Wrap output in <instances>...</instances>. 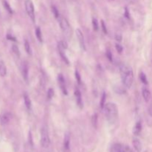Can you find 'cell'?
<instances>
[{
	"label": "cell",
	"instance_id": "1",
	"mask_svg": "<svg viewBox=\"0 0 152 152\" xmlns=\"http://www.w3.org/2000/svg\"><path fill=\"white\" fill-rule=\"evenodd\" d=\"M120 71L123 85L127 88H130L132 86L134 82V73L132 68H130L129 65L123 64V65H120Z\"/></svg>",
	"mask_w": 152,
	"mask_h": 152
},
{
	"label": "cell",
	"instance_id": "2",
	"mask_svg": "<svg viewBox=\"0 0 152 152\" xmlns=\"http://www.w3.org/2000/svg\"><path fill=\"white\" fill-rule=\"evenodd\" d=\"M106 120L110 124H114L118 118V108L114 102H108L103 108Z\"/></svg>",
	"mask_w": 152,
	"mask_h": 152
},
{
	"label": "cell",
	"instance_id": "3",
	"mask_svg": "<svg viewBox=\"0 0 152 152\" xmlns=\"http://www.w3.org/2000/svg\"><path fill=\"white\" fill-rule=\"evenodd\" d=\"M41 145L44 148H48L50 143V136L48 127L46 126H43L41 129V140H40Z\"/></svg>",
	"mask_w": 152,
	"mask_h": 152
},
{
	"label": "cell",
	"instance_id": "4",
	"mask_svg": "<svg viewBox=\"0 0 152 152\" xmlns=\"http://www.w3.org/2000/svg\"><path fill=\"white\" fill-rule=\"evenodd\" d=\"M59 23L65 37L68 39H69L71 37V27H70L68 21L65 18L60 17L59 19Z\"/></svg>",
	"mask_w": 152,
	"mask_h": 152
},
{
	"label": "cell",
	"instance_id": "5",
	"mask_svg": "<svg viewBox=\"0 0 152 152\" xmlns=\"http://www.w3.org/2000/svg\"><path fill=\"white\" fill-rule=\"evenodd\" d=\"M25 7L28 16H29L33 22H35V12H34V6L33 1L31 0H25Z\"/></svg>",
	"mask_w": 152,
	"mask_h": 152
},
{
	"label": "cell",
	"instance_id": "6",
	"mask_svg": "<svg viewBox=\"0 0 152 152\" xmlns=\"http://www.w3.org/2000/svg\"><path fill=\"white\" fill-rule=\"evenodd\" d=\"M65 48L63 46V44H62V42H59L58 43V51H59V55H60L61 58H62V60L64 61V62H65V64H67V65H69L70 62L65 53Z\"/></svg>",
	"mask_w": 152,
	"mask_h": 152
},
{
	"label": "cell",
	"instance_id": "7",
	"mask_svg": "<svg viewBox=\"0 0 152 152\" xmlns=\"http://www.w3.org/2000/svg\"><path fill=\"white\" fill-rule=\"evenodd\" d=\"M76 35H77V39H78L79 44H80V46L82 50H86V42H85L84 35H83V32L80 29H77L76 30Z\"/></svg>",
	"mask_w": 152,
	"mask_h": 152
},
{
	"label": "cell",
	"instance_id": "8",
	"mask_svg": "<svg viewBox=\"0 0 152 152\" xmlns=\"http://www.w3.org/2000/svg\"><path fill=\"white\" fill-rule=\"evenodd\" d=\"M29 68H28V65L27 62H23L21 65V73H22V77L26 83H28V72H29Z\"/></svg>",
	"mask_w": 152,
	"mask_h": 152
},
{
	"label": "cell",
	"instance_id": "9",
	"mask_svg": "<svg viewBox=\"0 0 152 152\" xmlns=\"http://www.w3.org/2000/svg\"><path fill=\"white\" fill-rule=\"evenodd\" d=\"M58 83H59V86L60 87L61 90H62V93L65 95L68 94V91H67L66 85H65V80L62 74H59L58 75Z\"/></svg>",
	"mask_w": 152,
	"mask_h": 152
},
{
	"label": "cell",
	"instance_id": "10",
	"mask_svg": "<svg viewBox=\"0 0 152 152\" xmlns=\"http://www.w3.org/2000/svg\"><path fill=\"white\" fill-rule=\"evenodd\" d=\"M70 141H71V137H70L69 132H66L64 137L63 142V149L64 152H69L70 151Z\"/></svg>",
	"mask_w": 152,
	"mask_h": 152
},
{
	"label": "cell",
	"instance_id": "11",
	"mask_svg": "<svg viewBox=\"0 0 152 152\" xmlns=\"http://www.w3.org/2000/svg\"><path fill=\"white\" fill-rule=\"evenodd\" d=\"M12 115L10 112H4L0 116V123L2 125H6L10 121Z\"/></svg>",
	"mask_w": 152,
	"mask_h": 152
},
{
	"label": "cell",
	"instance_id": "12",
	"mask_svg": "<svg viewBox=\"0 0 152 152\" xmlns=\"http://www.w3.org/2000/svg\"><path fill=\"white\" fill-rule=\"evenodd\" d=\"M74 96L76 98V102H77V105L82 108L83 107V98H82V94L78 88H77L74 91Z\"/></svg>",
	"mask_w": 152,
	"mask_h": 152
},
{
	"label": "cell",
	"instance_id": "13",
	"mask_svg": "<svg viewBox=\"0 0 152 152\" xmlns=\"http://www.w3.org/2000/svg\"><path fill=\"white\" fill-rule=\"evenodd\" d=\"M141 131H142V123H141V121L137 122L133 129V134L135 136H137L140 134Z\"/></svg>",
	"mask_w": 152,
	"mask_h": 152
},
{
	"label": "cell",
	"instance_id": "14",
	"mask_svg": "<svg viewBox=\"0 0 152 152\" xmlns=\"http://www.w3.org/2000/svg\"><path fill=\"white\" fill-rule=\"evenodd\" d=\"M23 99H24V102H25V107H26L27 109H28V111H30V110L31 109V105H32V104H31V99H30V96L28 95V94L27 93L24 94Z\"/></svg>",
	"mask_w": 152,
	"mask_h": 152
},
{
	"label": "cell",
	"instance_id": "15",
	"mask_svg": "<svg viewBox=\"0 0 152 152\" xmlns=\"http://www.w3.org/2000/svg\"><path fill=\"white\" fill-rule=\"evenodd\" d=\"M142 95L145 102H148V101L150 100V99H151V92H150V91L148 90V88H142Z\"/></svg>",
	"mask_w": 152,
	"mask_h": 152
},
{
	"label": "cell",
	"instance_id": "16",
	"mask_svg": "<svg viewBox=\"0 0 152 152\" xmlns=\"http://www.w3.org/2000/svg\"><path fill=\"white\" fill-rule=\"evenodd\" d=\"M132 143H133L134 147L135 150H136L137 151V152L141 151V150H142V144H141L140 141L139 140L137 139V138H134V139L133 140Z\"/></svg>",
	"mask_w": 152,
	"mask_h": 152
},
{
	"label": "cell",
	"instance_id": "17",
	"mask_svg": "<svg viewBox=\"0 0 152 152\" xmlns=\"http://www.w3.org/2000/svg\"><path fill=\"white\" fill-rule=\"evenodd\" d=\"M7 74V67L3 61H0V76L5 77Z\"/></svg>",
	"mask_w": 152,
	"mask_h": 152
},
{
	"label": "cell",
	"instance_id": "18",
	"mask_svg": "<svg viewBox=\"0 0 152 152\" xmlns=\"http://www.w3.org/2000/svg\"><path fill=\"white\" fill-rule=\"evenodd\" d=\"M111 152H123V147L120 143H114L111 147Z\"/></svg>",
	"mask_w": 152,
	"mask_h": 152
},
{
	"label": "cell",
	"instance_id": "19",
	"mask_svg": "<svg viewBox=\"0 0 152 152\" xmlns=\"http://www.w3.org/2000/svg\"><path fill=\"white\" fill-rule=\"evenodd\" d=\"M35 34H36V37H37L38 41L40 43H42L43 38H42V31H41V29H40V28L37 27V28H36Z\"/></svg>",
	"mask_w": 152,
	"mask_h": 152
},
{
	"label": "cell",
	"instance_id": "20",
	"mask_svg": "<svg viewBox=\"0 0 152 152\" xmlns=\"http://www.w3.org/2000/svg\"><path fill=\"white\" fill-rule=\"evenodd\" d=\"M24 46H25V50L26 53L28 55H32V49H31V45H30L29 42L28 40L25 39V42H24Z\"/></svg>",
	"mask_w": 152,
	"mask_h": 152
},
{
	"label": "cell",
	"instance_id": "21",
	"mask_svg": "<svg viewBox=\"0 0 152 152\" xmlns=\"http://www.w3.org/2000/svg\"><path fill=\"white\" fill-rule=\"evenodd\" d=\"M105 100H106V94L105 92H103L102 94V97H101L100 102H99V106H100L101 109H103L105 105Z\"/></svg>",
	"mask_w": 152,
	"mask_h": 152
},
{
	"label": "cell",
	"instance_id": "22",
	"mask_svg": "<svg viewBox=\"0 0 152 152\" xmlns=\"http://www.w3.org/2000/svg\"><path fill=\"white\" fill-rule=\"evenodd\" d=\"M3 5H4V7L5 8V10H7L9 13H10V14H13V9L11 8V7H10V5L9 4V3L7 2L6 0H3Z\"/></svg>",
	"mask_w": 152,
	"mask_h": 152
},
{
	"label": "cell",
	"instance_id": "23",
	"mask_svg": "<svg viewBox=\"0 0 152 152\" xmlns=\"http://www.w3.org/2000/svg\"><path fill=\"white\" fill-rule=\"evenodd\" d=\"M51 10H52V13H53V16H55V18L59 19V18H60V15H59V10H58L57 7L54 5H52L51 6Z\"/></svg>",
	"mask_w": 152,
	"mask_h": 152
},
{
	"label": "cell",
	"instance_id": "24",
	"mask_svg": "<svg viewBox=\"0 0 152 152\" xmlns=\"http://www.w3.org/2000/svg\"><path fill=\"white\" fill-rule=\"evenodd\" d=\"M12 51H13V53H14V55L16 57L19 58V56H20V51H19V49L17 45H13V46H12Z\"/></svg>",
	"mask_w": 152,
	"mask_h": 152
},
{
	"label": "cell",
	"instance_id": "25",
	"mask_svg": "<svg viewBox=\"0 0 152 152\" xmlns=\"http://www.w3.org/2000/svg\"><path fill=\"white\" fill-rule=\"evenodd\" d=\"M97 120H98L97 114H94L91 118V123H92V125H93L94 128H95V129L97 128V123H98Z\"/></svg>",
	"mask_w": 152,
	"mask_h": 152
},
{
	"label": "cell",
	"instance_id": "26",
	"mask_svg": "<svg viewBox=\"0 0 152 152\" xmlns=\"http://www.w3.org/2000/svg\"><path fill=\"white\" fill-rule=\"evenodd\" d=\"M140 79L141 82L144 85H148V80H147L146 76H145V74L143 72H141L140 74Z\"/></svg>",
	"mask_w": 152,
	"mask_h": 152
},
{
	"label": "cell",
	"instance_id": "27",
	"mask_svg": "<svg viewBox=\"0 0 152 152\" xmlns=\"http://www.w3.org/2000/svg\"><path fill=\"white\" fill-rule=\"evenodd\" d=\"M92 25H93L94 31H97L99 29V24H98V21L96 18H93L92 19Z\"/></svg>",
	"mask_w": 152,
	"mask_h": 152
},
{
	"label": "cell",
	"instance_id": "28",
	"mask_svg": "<svg viewBox=\"0 0 152 152\" xmlns=\"http://www.w3.org/2000/svg\"><path fill=\"white\" fill-rule=\"evenodd\" d=\"M53 95H54V90H53L52 88H50L48 90V94H47V97L48 99L50 100V99H51L52 98H53Z\"/></svg>",
	"mask_w": 152,
	"mask_h": 152
},
{
	"label": "cell",
	"instance_id": "29",
	"mask_svg": "<svg viewBox=\"0 0 152 152\" xmlns=\"http://www.w3.org/2000/svg\"><path fill=\"white\" fill-rule=\"evenodd\" d=\"M75 77H76V80H77V83H78V84L81 85V82H82L81 76H80L79 71H77V70H76V71H75Z\"/></svg>",
	"mask_w": 152,
	"mask_h": 152
},
{
	"label": "cell",
	"instance_id": "30",
	"mask_svg": "<svg viewBox=\"0 0 152 152\" xmlns=\"http://www.w3.org/2000/svg\"><path fill=\"white\" fill-rule=\"evenodd\" d=\"M101 26H102V31H103L104 34H108V31H107L106 25H105V22H104L103 20L101 21Z\"/></svg>",
	"mask_w": 152,
	"mask_h": 152
},
{
	"label": "cell",
	"instance_id": "31",
	"mask_svg": "<svg viewBox=\"0 0 152 152\" xmlns=\"http://www.w3.org/2000/svg\"><path fill=\"white\" fill-rule=\"evenodd\" d=\"M106 56H107V58H108V60H109L110 62H112V60H113L112 53H111V52L109 50H108L106 51Z\"/></svg>",
	"mask_w": 152,
	"mask_h": 152
},
{
	"label": "cell",
	"instance_id": "32",
	"mask_svg": "<svg viewBox=\"0 0 152 152\" xmlns=\"http://www.w3.org/2000/svg\"><path fill=\"white\" fill-rule=\"evenodd\" d=\"M122 39H123V37H122V34L120 33H117L115 34V39L117 40V42H121Z\"/></svg>",
	"mask_w": 152,
	"mask_h": 152
},
{
	"label": "cell",
	"instance_id": "33",
	"mask_svg": "<svg viewBox=\"0 0 152 152\" xmlns=\"http://www.w3.org/2000/svg\"><path fill=\"white\" fill-rule=\"evenodd\" d=\"M115 47H116V49H117V50L119 52V53H121L122 52H123V46L120 45V44H116Z\"/></svg>",
	"mask_w": 152,
	"mask_h": 152
},
{
	"label": "cell",
	"instance_id": "34",
	"mask_svg": "<svg viewBox=\"0 0 152 152\" xmlns=\"http://www.w3.org/2000/svg\"><path fill=\"white\" fill-rule=\"evenodd\" d=\"M123 152H134L132 150V148H130V147L129 146H125L123 148Z\"/></svg>",
	"mask_w": 152,
	"mask_h": 152
},
{
	"label": "cell",
	"instance_id": "35",
	"mask_svg": "<svg viewBox=\"0 0 152 152\" xmlns=\"http://www.w3.org/2000/svg\"><path fill=\"white\" fill-rule=\"evenodd\" d=\"M124 15H125V16L127 18V19H130V13H129V10H128L127 7H126V10H125Z\"/></svg>",
	"mask_w": 152,
	"mask_h": 152
},
{
	"label": "cell",
	"instance_id": "36",
	"mask_svg": "<svg viewBox=\"0 0 152 152\" xmlns=\"http://www.w3.org/2000/svg\"><path fill=\"white\" fill-rule=\"evenodd\" d=\"M148 113H149L150 115H151L152 117V104L151 105H150L149 108H148Z\"/></svg>",
	"mask_w": 152,
	"mask_h": 152
}]
</instances>
